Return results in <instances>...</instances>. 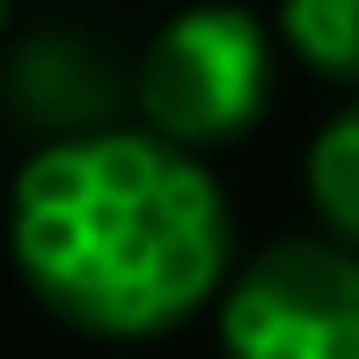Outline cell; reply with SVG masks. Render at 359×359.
<instances>
[{
  "label": "cell",
  "mask_w": 359,
  "mask_h": 359,
  "mask_svg": "<svg viewBox=\"0 0 359 359\" xmlns=\"http://www.w3.org/2000/svg\"><path fill=\"white\" fill-rule=\"evenodd\" d=\"M8 15H15V0H0V37H8Z\"/></svg>",
  "instance_id": "52a82bcc"
},
{
  "label": "cell",
  "mask_w": 359,
  "mask_h": 359,
  "mask_svg": "<svg viewBox=\"0 0 359 359\" xmlns=\"http://www.w3.org/2000/svg\"><path fill=\"white\" fill-rule=\"evenodd\" d=\"M0 103H8L15 125L44 140H88V133H110L125 103V67L110 59V44L95 29H74V22H44L29 29L22 44L8 52V74H0Z\"/></svg>",
  "instance_id": "277c9868"
},
{
  "label": "cell",
  "mask_w": 359,
  "mask_h": 359,
  "mask_svg": "<svg viewBox=\"0 0 359 359\" xmlns=\"http://www.w3.org/2000/svg\"><path fill=\"white\" fill-rule=\"evenodd\" d=\"M279 37L293 44V59L316 67L323 81L359 88V0H286L279 8Z\"/></svg>",
  "instance_id": "8992f818"
},
{
  "label": "cell",
  "mask_w": 359,
  "mask_h": 359,
  "mask_svg": "<svg viewBox=\"0 0 359 359\" xmlns=\"http://www.w3.org/2000/svg\"><path fill=\"white\" fill-rule=\"evenodd\" d=\"M133 103L147 110V133L169 147H220L250 133L271 103V37L250 8L198 0L169 15L133 74Z\"/></svg>",
  "instance_id": "7a4b0ae2"
},
{
  "label": "cell",
  "mask_w": 359,
  "mask_h": 359,
  "mask_svg": "<svg viewBox=\"0 0 359 359\" xmlns=\"http://www.w3.org/2000/svg\"><path fill=\"white\" fill-rule=\"evenodd\" d=\"M8 250L59 323L154 337L227 279V198L184 147L110 125L37 147L8 191Z\"/></svg>",
  "instance_id": "6da1fadb"
},
{
  "label": "cell",
  "mask_w": 359,
  "mask_h": 359,
  "mask_svg": "<svg viewBox=\"0 0 359 359\" xmlns=\"http://www.w3.org/2000/svg\"><path fill=\"white\" fill-rule=\"evenodd\" d=\"M227 359H359V250L293 235L257 250L220 293Z\"/></svg>",
  "instance_id": "3957f363"
},
{
  "label": "cell",
  "mask_w": 359,
  "mask_h": 359,
  "mask_svg": "<svg viewBox=\"0 0 359 359\" xmlns=\"http://www.w3.org/2000/svg\"><path fill=\"white\" fill-rule=\"evenodd\" d=\"M308 205L323 213L330 242L359 250V103L323 118V133L308 140Z\"/></svg>",
  "instance_id": "5b68a950"
}]
</instances>
